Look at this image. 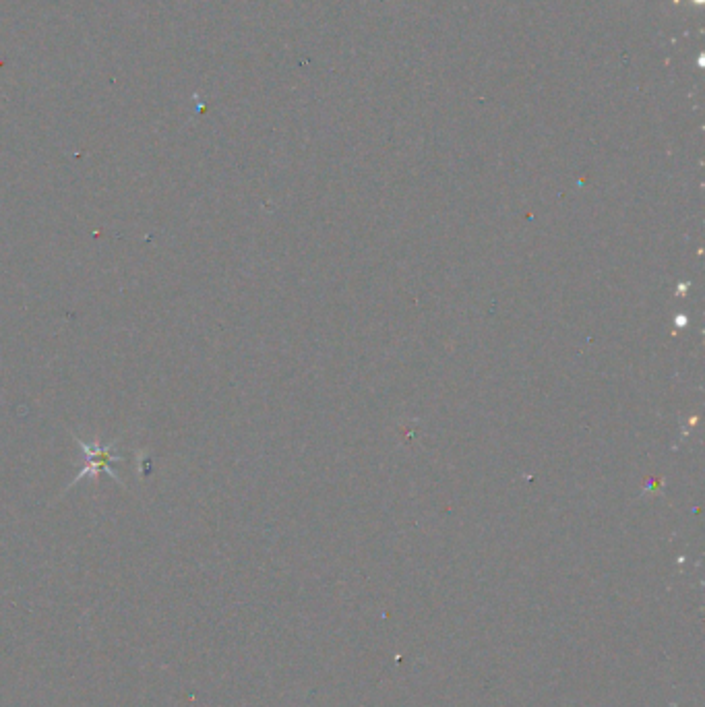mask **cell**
Listing matches in <instances>:
<instances>
[{
    "mask_svg": "<svg viewBox=\"0 0 705 707\" xmlns=\"http://www.w3.org/2000/svg\"><path fill=\"white\" fill-rule=\"evenodd\" d=\"M75 441H77V445L81 447V451H83V457H85V461H83V466L79 468V474L75 476V480L63 490V495H67L69 493V490L73 488V486H77L81 480H85V478H98V476H102V472H106L112 480H116L122 488H127L125 486V480H122L114 470H110V464H112V461H120V464H122V461H125V457H122V455H118L116 453V447H118V441H112V443H108V445H104V443H85L81 437H77L75 435Z\"/></svg>",
    "mask_w": 705,
    "mask_h": 707,
    "instance_id": "6da1fadb",
    "label": "cell"
}]
</instances>
